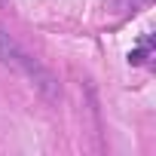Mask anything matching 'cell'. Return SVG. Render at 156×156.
<instances>
[{
	"instance_id": "3",
	"label": "cell",
	"mask_w": 156,
	"mask_h": 156,
	"mask_svg": "<svg viewBox=\"0 0 156 156\" xmlns=\"http://www.w3.org/2000/svg\"><path fill=\"white\" fill-rule=\"evenodd\" d=\"M9 3H12V0H0V6H9Z\"/></svg>"
},
{
	"instance_id": "1",
	"label": "cell",
	"mask_w": 156,
	"mask_h": 156,
	"mask_svg": "<svg viewBox=\"0 0 156 156\" xmlns=\"http://www.w3.org/2000/svg\"><path fill=\"white\" fill-rule=\"evenodd\" d=\"M0 64H6V67H12L16 73H22V76H28L31 80V86H37L46 98H55L58 95V83H55V76L37 61V58H31L6 31H0Z\"/></svg>"
},
{
	"instance_id": "2",
	"label": "cell",
	"mask_w": 156,
	"mask_h": 156,
	"mask_svg": "<svg viewBox=\"0 0 156 156\" xmlns=\"http://www.w3.org/2000/svg\"><path fill=\"white\" fill-rule=\"evenodd\" d=\"M147 55H150V37H144V40H141V46L129 52V61H132V64H144V61H147Z\"/></svg>"
}]
</instances>
